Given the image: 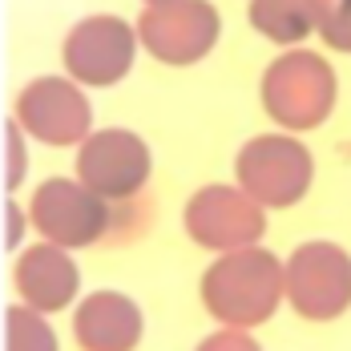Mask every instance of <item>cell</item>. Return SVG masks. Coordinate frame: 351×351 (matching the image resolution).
Returning a JSON list of instances; mask_svg holds the SVG:
<instances>
[{
  "label": "cell",
  "mask_w": 351,
  "mask_h": 351,
  "mask_svg": "<svg viewBox=\"0 0 351 351\" xmlns=\"http://www.w3.org/2000/svg\"><path fill=\"white\" fill-rule=\"evenodd\" d=\"M287 275L271 250H230L202 279V303L230 327H254L279 307Z\"/></svg>",
  "instance_id": "1"
},
{
  "label": "cell",
  "mask_w": 351,
  "mask_h": 351,
  "mask_svg": "<svg viewBox=\"0 0 351 351\" xmlns=\"http://www.w3.org/2000/svg\"><path fill=\"white\" fill-rule=\"evenodd\" d=\"M263 106L287 130H311L335 106V73L315 53H287L263 77Z\"/></svg>",
  "instance_id": "2"
},
{
  "label": "cell",
  "mask_w": 351,
  "mask_h": 351,
  "mask_svg": "<svg viewBox=\"0 0 351 351\" xmlns=\"http://www.w3.org/2000/svg\"><path fill=\"white\" fill-rule=\"evenodd\" d=\"M311 154L295 138H254L239 154V186L263 206H291L307 194Z\"/></svg>",
  "instance_id": "3"
},
{
  "label": "cell",
  "mask_w": 351,
  "mask_h": 351,
  "mask_svg": "<svg viewBox=\"0 0 351 351\" xmlns=\"http://www.w3.org/2000/svg\"><path fill=\"white\" fill-rule=\"evenodd\" d=\"M33 222L53 243L89 246L109 230L113 214H109V198L89 190L85 182L77 186L69 178H53L33 194Z\"/></svg>",
  "instance_id": "4"
},
{
  "label": "cell",
  "mask_w": 351,
  "mask_h": 351,
  "mask_svg": "<svg viewBox=\"0 0 351 351\" xmlns=\"http://www.w3.org/2000/svg\"><path fill=\"white\" fill-rule=\"evenodd\" d=\"M287 295L307 319H335L351 303V258L331 243H307L291 254Z\"/></svg>",
  "instance_id": "5"
},
{
  "label": "cell",
  "mask_w": 351,
  "mask_h": 351,
  "mask_svg": "<svg viewBox=\"0 0 351 351\" xmlns=\"http://www.w3.org/2000/svg\"><path fill=\"white\" fill-rule=\"evenodd\" d=\"M141 45L170 65H194L210 53L218 40V12L206 0H174V4H149L138 21Z\"/></svg>",
  "instance_id": "6"
},
{
  "label": "cell",
  "mask_w": 351,
  "mask_h": 351,
  "mask_svg": "<svg viewBox=\"0 0 351 351\" xmlns=\"http://www.w3.org/2000/svg\"><path fill=\"white\" fill-rule=\"evenodd\" d=\"M77 174L101 198H134L149 178V149L130 130H101L81 145Z\"/></svg>",
  "instance_id": "7"
},
{
  "label": "cell",
  "mask_w": 351,
  "mask_h": 351,
  "mask_svg": "<svg viewBox=\"0 0 351 351\" xmlns=\"http://www.w3.org/2000/svg\"><path fill=\"white\" fill-rule=\"evenodd\" d=\"M186 230L210 250H239L263 234V202H254L246 190L206 186L186 206Z\"/></svg>",
  "instance_id": "8"
},
{
  "label": "cell",
  "mask_w": 351,
  "mask_h": 351,
  "mask_svg": "<svg viewBox=\"0 0 351 351\" xmlns=\"http://www.w3.org/2000/svg\"><path fill=\"white\" fill-rule=\"evenodd\" d=\"M138 36L117 16H89L65 40V65L85 85H113L134 65Z\"/></svg>",
  "instance_id": "9"
},
{
  "label": "cell",
  "mask_w": 351,
  "mask_h": 351,
  "mask_svg": "<svg viewBox=\"0 0 351 351\" xmlns=\"http://www.w3.org/2000/svg\"><path fill=\"white\" fill-rule=\"evenodd\" d=\"M16 117L33 138L49 141V145H73L85 138L89 130V101L61 77H45L33 81L21 101H16Z\"/></svg>",
  "instance_id": "10"
},
{
  "label": "cell",
  "mask_w": 351,
  "mask_h": 351,
  "mask_svg": "<svg viewBox=\"0 0 351 351\" xmlns=\"http://www.w3.org/2000/svg\"><path fill=\"white\" fill-rule=\"evenodd\" d=\"M16 291L36 311L69 307L73 291H77V267H73L69 254L61 250V243L33 246V250L21 254V263H16Z\"/></svg>",
  "instance_id": "11"
},
{
  "label": "cell",
  "mask_w": 351,
  "mask_h": 351,
  "mask_svg": "<svg viewBox=\"0 0 351 351\" xmlns=\"http://www.w3.org/2000/svg\"><path fill=\"white\" fill-rule=\"evenodd\" d=\"M141 335V311L117 291H97L77 311V343L93 351L134 348Z\"/></svg>",
  "instance_id": "12"
},
{
  "label": "cell",
  "mask_w": 351,
  "mask_h": 351,
  "mask_svg": "<svg viewBox=\"0 0 351 351\" xmlns=\"http://www.w3.org/2000/svg\"><path fill=\"white\" fill-rule=\"evenodd\" d=\"M327 4L331 0H254L250 25L271 40H303L307 33H319Z\"/></svg>",
  "instance_id": "13"
},
{
  "label": "cell",
  "mask_w": 351,
  "mask_h": 351,
  "mask_svg": "<svg viewBox=\"0 0 351 351\" xmlns=\"http://www.w3.org/2000/svg\"><path fill=\"white\" fill-rule=\"evenodd\" d=\"M36 311V307H33ZM25 311V307H12L8 311V348H53V331L40 323V315Z\"/></svg>",
  "instance_id": "14"
},
{
  "label": "cell",
  "mask_w": 351,
  "mask_h": 351,
  "mask_svg": "<svg viewBox=\"0 0 351 351\" xmlns=\"http://www.w3.org/2000/svg\"><path fill=\"white\" fill-rule=\"evenodd\" d=\"M319 36L339 49V53H351V0H331L327 12H323V25H319Z\"/></svg>",
  "instance_id": "15"
},
{
  "label": "cell",
  "mask_w": 351,
  "mask_h": 351,
  "mask_svg": "<svg viewBox=\"0 0 351 351\" xmlns=\"http://www.w3.org/2000/svg\"><path fill=\"white\" fill-rule=\"evenodd\" d=\"M8 149H12V170H8V186L21 182V141H16V125H8Z\"/></svg>",
  "instance_id": "16"
},
{
  "label": "cell",
  "mask_w": 351,
  "mask_h": 351,
  "mask_svg": "<svg viewBox=\"0 0 351 351\" xmlns=\"http://www.w3.org/2000/svg\"><path fill=\"white\" fill-rule=\"evenodd\" d=\"M16 234H21V210L8 202V246H16Z\"/></svg>",
  "instance_id": "17"
},
{
  "label": "cell",
  "mask_w": 351,
  "mask_h": 351,
  "mask_svg": "<svg viewBox=\"0 0 351 351\" xmlns=\"http://www.w3.org/2000/svg\"><path fill=\"white\" fill-rule=\"evenodd\" d=\"M149 4H174V0H149Z\"/></svg>",
  "instance_id": "18"
}]
</instances>
